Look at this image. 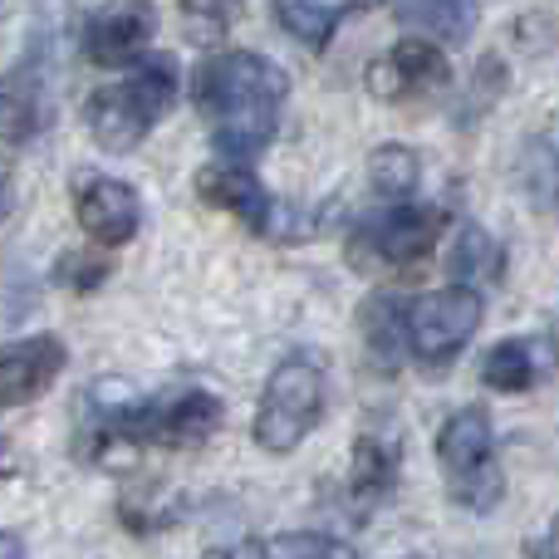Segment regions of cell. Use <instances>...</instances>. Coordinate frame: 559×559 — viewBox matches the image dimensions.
Returning a JSON list of instances; mask_svg holds the SVG:
<instances>
[{
	"instance_id": "cell-1",
	"label": "cell",
	"mask_w": 559,
	"mask_h": 559,
	"mask_svg": "<svg viewBox=\"0 0 559 559\" xmlns=\"http://www.w3.org/2000/svg\"><path fill=\"white\" fill-rule=\"evenodd\" d=\"M192 98L222 163L246 167L275 143L289 98V74L275 59L251 55V49H222L197 69Z\"/></svg>"
},
{
	"instance_id": "cell-2",
	"label": "cell",
	"mask_w": 559,
	"mask_h": 559,
	"mask_svg": "<svg viewBox=\"0 0 559 559\" xmlns=\"http://www.w3.org/2000/svg\"><path fill=\"white\" fill-rule=\"evenodd\" d=\"M177 88H182V79H177V64L167 55L138 59L128 79L88 94L84 123L94 133V143L108 147V153H133L167 118V108L177 104Z\"/></svg>"
},
{
	"instance_id": "cell-3",
	"label": "cell",
	"mask_w": 559,
	"mask_h": 559,
	"mask_svg": "<svg viewBox=\"0 0 559 559\" xmlns=\"http://www.w3.org/2000/svg\"><path fill=\"white\" fill-rule=\"evenodd\" d=\"M324 397H329V383L314 354H289L285 364H275V373L265 378V393L251 427L261 452L271 456L295 452L319 427V417H324Z\"/></svg>"
},
{
	"instance_id": "cell-4",
	"label": "cell",
	"mask_w": 559,
	"mask_h": 559,
	"mask_svg": "<svg viewBox=\"0 0 559 559\" xmlns=\"http://www.w3.org/2000/svg\"><path fill=\"white\" fill-rule=\"evenodd\" d=\"M437 466L447 476V491L456 506L486 515L501 506V466H496V432L486 407H456L437 432Z\"/></svg>"
},
{
	"instance_id": "cell-5",
	"label": "cell",
	"mask_w": 559,
	"mask_h": 559,
	"mask_svg": "<svg viewBox=\"0 0 559 559\" xmlns=\"http://www.w3.org/2000/svg\"><path fill=\"white\" fill-rule=\"evenodd\" d=\"M481 329V295L462 285H447L437 295H423L403 305V354L423 368H447L472 334Z\"/></svg>"
},
{
	"instance_id": "cell-6",
	"label": "cell",
	"mask_w": 559,
	"mask_h": 559,
	"mask_svg": "<svg viewBox=\"0 0 559 559\" xmlns=\"http://www.w3.org/2000/svg\"><path fill=\"white\" fill-rule=\"evenodd\" d=\"M447 226L442 206H388L383 216H368L348 231V261L354 271H397L423 261Z\"/></svg>"
},
{
	"instance_id": "cell-7",
	"label": "cell",
	"mask_w": 559,
	"mask_h": 559,
	"mask_svg": "<svg viewBox=\"0 0 559 559\" xmlns=\"http://www.w3.org/2000/svg\"><path fill=\"white\" fill-rule=\"evenodd\" d=\"M153 35H157L153 0H108V5L94 10L84 25V55H88V64L123 69V64L147 59Z\"/></svg>"
},
{
	"instance_id": "cell-8",
	"label": "cell",
	"mask_w": 559,
	"mask_h": 559,
	"mask_svg": "<svg viewBox=\"0 0 559 559\" xmlns=\"http://www.w3.org/2000/svg\"><path fill=\"white\" fill-rule=\"evenodd\" d=\"M74 222L84 226V236L104 251H118L138 236L143 226V202L138 192L123 182V177H104V173H88L74 182Z\"/></svg>"
},
{
	"instance_id": "cell-9",
	"label": "cell",
	"mask_w": 559,
	"mask_h": 559,
	"mask_svg": "<svg viewBox=\"0 0 559 559\" xmlns=\"http://www.w3.org/2000/svg\"><path fill=\"white\" fill-rule=\"evenodd\" d=\"M447 79H452V64L442 59V49L427 39H397L393 49H383L368 64L364 84L378 104H407V98H427Z\"/></svg>"
},
{
	"instance_id": "cell-10",
	"label": "cell",
	"mask_w": 559,
	"mask_h": 559,
	"mask_svg": "<svg viewBox=\"0 0 559 559\" xmlns=\"http://www.w3.org/2000/svg\"><path fill=\"white\" fill-rule=\"evenodd\" d=\"M64 364H69V348L59 334H29V338L0 344V413L49 393L55 378L64 373Z\"/></svg>"
},
{
	"instance_id": "cell-11",
	"label": "cell",
	"mask_w": 559,
	"mask_h": 559,
	"mask_svg": "<svg viewBox=\"0 0 559 559\" xmlns=\"http://www.w3.org/2000/svg\"><path fill=\"white\" fill-rule=\"evenodd\" d=\"M197 197H202L206 206H216V212L246 222L261 236H280V222H285V206L236 163H206L202 173H197Z\"/></svg>"
},
{
	"instance_id": "cell-12",
	"label": "cell",
	"mask_w": 559,
	"mask_h": 559,
	"mask_svg": "<svg viewBox=\"0 0 559 559\" xmlns=\"http://www.w3.org/2000/svg\"><path fill=\"white\" fill-rule=\"evenodd\" d=\"M559 368V348L545 334H515L501 338L496 348H486L481 358V383L496 393H531L545 378H555Z\"/></svg>"
},
{
	"instance_id": "cell-13",
	"label": "cell",
	"mask_w": 559,
	"mask_h": 559,
	"mask_svg": "<svg viewBox=\"0 0 559 559\" xmlns=\"http://www.w3.org/2000/svg\"><path fill=\"white\" fill-rule=\"evenodd\" d=\"M49 123V79L35 55L20 59L5 79H0V138L5 143H29L45 133Z\"/></svg>"
},
{
	"instance_id": "cell-14",
	"label": "cell",
	"mask_w": 559,
	"mask_h": 559,
	"mask_svg": "<svg viewBox=\"0 0 559 559\" xmlns=\"http://www.w3.org/2000/svg\"><path fill=\"white\" fill-rule=\"evenodd\" d=\"M393 15L417 29L427 45H466L481 25V5L476 0H393Z\"/></svg>"
},
{
	"instance_id": "cell-15",
	"label": "cell",
	"mask_w": 559,
	"mask_h": 559,
	"mask_svg": "<svg viewBox=\"0 0 559 559\" xmlns=\"http://www.w3.org/2000/svg\"><path fill=\"white\" fill-rule=\"evenodd\" d=\"M393 481H397V447L388 437H358L354 466H348V501H354V511L368 515L373 506H383Z\"/></svg>"
},
{
	"instance_id": "cell-16",
	"label": "cell",
	"mask_w": 559,
	"mask_h": 559,
	"mask_svg": "<svg viewBox=\"0 0 559 559\" xmlns=\"http://www.w3.org/2000/svg\"><path fill=\"white\" fill-rule=\"evenodd\" d=\"M368 5H378V0H275V15L299 45L324 49L334 39V29Z\"/></svg>"
},
{
	"instance_id": "cell-17",
	"label": "cell",
	"mask_w": 559,
	"mask_h": 559,
	"mask_svg": "<svg viewBox=\"0 0 559 559\" xmlns=\"http://www.w3.org/2000/svg\"><path fill=\"white\" fill-rule=\"evenodd\" d=\"M447 271H452V285L476 289V295H481V285H496V280H501V246H496V236L476 222L462 226Z\"/></svg>"
},
{
	"instance_id": "cell-18",
	"label": "cell",
	"mask_w": 559,
	"mask_h": 559,
	"mask_svg": "<svg viewBox=\"0 0 559 559\" xmlns=\"http://www.w3.org/2000/svg\"><path fill=\"white\" fill-rule=\"evenodd\" d=\"M358 329H364L368 354L383 368H393L403 358V299L397 295H373L358 309Z\"/></svg>"
},
{
	"instance_id": "cell-19",
	"label": "cell",
	"mask_w": 559,
	"mask_h": 559,
	"mask_svg": "<svg viewBox=\"0 0 559 559\" xmlns=\"http://www.w3.org/2000/svg\"><path fill=\"white\" fill-rule=\"evenodd\" d=\"M417 177H423V163H417V153L403 143H383L373 157H368V182H373V192L388 197L393 206H403V197L417 192Z\"/></svg>"
},
{
	"instance_id": "cell-20",
	"label": "cell",
	"mask_w": 559,
	"mask_h": 559,
	"mask_svg": "<svg viewBox=\"0 0 559 559\" xmlns=\"http://www.w3.org/2000/svg\"><path fill=\"white\" fill-rule=\"evenodd\" d=\"M261 559H358L354 545L319 531H280L261 545Z\"/></svg>"
},
{
	"instance_id": "cell-21",
	"label": "cell",
	"mask_w": 559,
	"mask_h": 559,
	"mask_svg": "<svg viewBox=\"0 0 559 559\" xmlns=\"http://www.w3.org/2000/svg\"><path fill=\"white\" fill-rule=\"evenodd\" d=\"M521 177H525V192L531 202L540 206H555V192H559V157L545 138H535L531 147L521 153Z\"/></svg>"
},
{
	"instance_id": "cell-22",
	"label": "cell",
	"mask_w": 559,
	"mask_h": 559,
	"mask_svg": "<svg viewBox=\"0 0 559 559\" xmlns=\"http://www.w3.org/2000/svg\"><path fill=\"white\" fill-rule=\"evenodd\" d=\"M108 275H114V261H98V255L64 251V255L55 261V285L74 289V295H88V289H98Z\"/></svg>"
},
{
	"instance_id": "cell-23",
	"label": "cell",
	"mask_w": 559,
	"mask_h": 559,
	"mask_svg": "<svg viewBox=\"0 0 559 559\" xmlns=\"http://www.w3.org/2000/svg\"><path fill=\"white\" fill-rule=\"evenodd\" d=\"M177 5H182L197 25H222L226 29L236 20V10H241V0H177Z\"/></svg>"
},
{
	"instance_id": "cell-24",
	"label": "cell",
	"mask_w": 559,
	"mask_h": 559,
	"mask_svg": "<svg viewBox=\"0 0 559 559\" xmlns=\"http://www.w3.org/2000/svg\"><path fill=\"white\" fill-rule=\"evenodd\" d=\"M0 559H25V540L10 531H0Z\"/></svg>"
},
{
	"instance_id": "cell-25",
	"label": "cell",
	"mask_w": 559,
	"mask_h": 559,
	"mask_svg": "<svg viewBox=\"0 0 559 559\" xmlns=\"http://www.w3.org/2000/svg\"><path fill=\"white\" fill-rule=\"evenodd\" d=\"M10 472H15V456H10V442L0 437V476H10Z\"/></svg>"
},
{
	"instance_id": "cell-26",
	"label": "cell",
	"mask_w": 559,
	"mask_h": 559,
	"mask_svg": "<svg viewBox=\"0 0 559 559\" xmlns=\"http://www.w3.org/2000/svg\"><path fill=\"white\" fill-rule=\"evenodd\" d=\"M0 216H5V182H0Z\"/></svg>"
},
{
	"instance_id": "cell-27",
	"label": "cell",
	"mask_w": 559,
	"mask_h": 559,
	"mask_svg": "<svg viewBox=\"0 0 559 559\" xmlns=\"http://www.w3.org/2000/svg\"><path fill=\"white\" fill-rule=\"evenodd\" d=\"M206 559H216V555H206ZM222 559H226V555H222Z\"/></svg>"
},
{
	"instance_id": "cell-28",
	"label": "cell",
	"mask_w": 559,
	"mask_h": 559,
	"mask_svg": "<svg viewBox=\"0 0 559 559\" xmlns=\"http://www.w3.org/2000/svg\"><path fill=\"white\" fill-rule=\"evenodd\" d=\"M0 10H5V0H0Z\"/></svg>"
}]
</instances>
